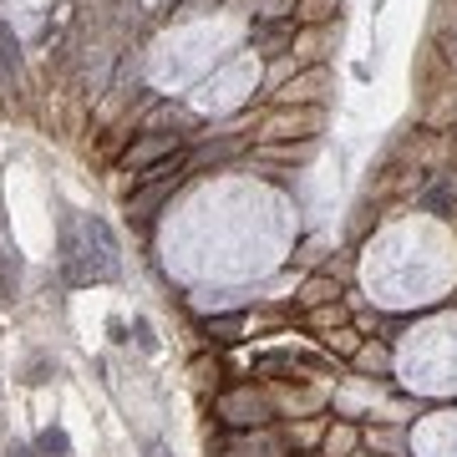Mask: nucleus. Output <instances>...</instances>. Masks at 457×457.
I'll return each mask as SVG.
<instances>
[{"instance_id":"9d476101","label":"nucleus","mask_w":457,"mask_h":457,"mask_svg":"<svg viewBox=\"0 0 457 457\" xmlns=\"http://www.w3.org/2000/svg\"><path fill=\"white\" fill-rule=\"evenodd\" d=\"M341 21V0H300L295 5V26H336Z\"/></svg>"},{"instance_id":"f03ea898","label":"nucleus","mask_w":457,"mask_h":457,"mask_svg":"<svg viewBox=\"0 0 457 457\" xmlns=\"http://www.w3.org/2000/svg\"><path fill=\"white\" fill-rule=\"evenodd\" d=\"M173 153H183V132H137L128 143V153H122V173H143V168L163 163V158H173Z\"/></svg>"},{"instance_id":"a211bd4d","label":"nucleus","mask_w":457,"mask_h":457,"mask_svg":"<svg viewBox=\"0 0 457 457\" xmlns=\"http://www.w3.org/2000/svg\"><path fill=\"white\" fill-rule=\"evenodd\" d=\"M295 457H320V453H295Z\"/></svg>"},{"instance_id":"1a4fd4ad","label":"nucleus","mask_w":457,"mask_h":457,"mask_svg":"<svg viewBox=\"0 0 457 457\" xmlns=\"http://www.w3.org/2000/svg\"><path fill=\"white\" fill-rule=\"evenodd\" d=\"M254 158L260 163H311L315 137H305V143H254Z\"/></svg>"},{"instance_id":"f257e3e1","label":"nucleus","mask_w":457,"mask_h":457,"mask_svg":"<svg viewBox=\"0 0 457 457\" xmlns=\"http://www.w3.org/2000/svg\"><path fill=\"white\" fill-rule=\"evenodd\" d=\"M320 128H326V107H270L260 117L254 143H305L320 137Z\"/></svg>"},{"instance_id":"39448f33","label":"nucleus","mask_w":457,"mask_h":457,"mask_svg":"<svg viewBox=\"0 0 457 457\" xmlns=\"http://www.w3.org/2000/svg\"><path fill=\"white\" fill-rule=\"evenodd\" d=\"M326 46H341V21H336V26H300L290 56L300 66H326V56H330Z\"/></svg>"},{"instance_id":"f3484780","label":"nucleus","mask_w":457,"mask_h":457,"mask_svg":"<svg viewBox=\"0 0 457 457\" xmlns=\"http://www.w3.org/2000/svg\"><path fill=\"white\" fill-rule=\"evenodd\" d=\"M5 457H36V453H31V447H11Z\"/></svg>"},{"instance_id":"2eb2a0df","label":"nucleus","mask_w":457,"mask_h":457,"mask_svg":"<svg viewBox=\"0 0 457 457\" xmlns=\"http://www.w3.org/2000/svg\"><path fill=\"white\" fill-rule=\"evenodd\" d=\"M351 366H356V371H381V366H386V345L366 341V345L356 351V361H351Z\"/></svg>"},{"instance_id":"ddd939ff","label":"nucleus","mask_w":457,"mask_h":457,"mask_svg":"<svg viewBox=\"0 0 457 457\" xmlns=\"http://www.w3.org/2000/svg\"><path fill=\"white\" fill-rule=\"evenodd\" d=\"M300 0H254V21H295Z\"/></svg>"},{"instance_id":"dca6fc26","label":"nucleus","mask_w":457,"mask_h":457,"mask_svg":"<svg viewBox=\"0 0 457 457\" xmlns=\"http://www.w3.org/2000/svg\"><path fill=\"white\" fill-rule=\"evenodd\" d=\"M147 457H173V453H168L163 442H153V447H147Z\"/></svg>"},{"instance_id":"4468645a","label":"nucleus","mask_w":457,"mask_h":457,"mask_svg":"<svg viewBox=\"0 0 457 457\" xmlns=\"http://www.w3.org/2000/svg\"><path fill=\"white\" fill-rule=\"evenodd\" d=\"M36 453H41V457H66V453H71V442H66L62 427H46V432L36 437Z\"/></svg>"},{"instance_id":"9b49d317","label":"nucleus","mask_w":457,"mask_h":457,"mask_svg":"<svg viewBox=\"0 0 457 457\" xmlns=\"http://www.w3.org/2000/svg\"><path fill=\"white\" fill-rule=\"evenodd\" d=\"M320 341H326V351H330V356H345V361H356V351L366 345V336H361L356 326H336V330H326Z\"/></svg>"},{"instance_id":"423d86ee","label":"nucleus","mask_w":457,"mask_h":457,"mask_svg":"<svg viewBox=\"0 0 457 457\" xmlns=\"http://www.w3.org/2000/svg\"><path fill=\"white\" fill-rule=\"evenodd\" d=\"M341 300V279L330 275V270H320V275H311L305 285H300V295H295V311H320V305H336Z\"/></svg>"},{"instance_id":"7ed1b4c3","label":"nucleus","mask_w":457,"mask_h":457,"mask_svg":"<svg viewBox=\"0 0 457 457\" xmlns=\"http://www.w3.org/2000/svg\"><path fill=\"white\" fill-rule=\"evenodd\" d=\"M330 92V66H305L285 87H275V107H326Z\"/></svg>"},{"instance_id":"20e7f679","label":"nucleus","mask_w":457,"mask_h":457,"mask_svg":"<svg viewBox=\"0 0 457 457\" xmlns=\"http://www.w3.org/2000/svg\"><path fill=\"white\" fill-rule=\"evenodd\" d=\"M219 411H224V422H228V427H239V432H249V427H270V422H275V402H270V396H260L254 386L219 396Z\"/></svg>"},{"instance_id":"f8f14e48","label":"nucleus","mask_w":457,"mask_h":457,"mask_svg":"<svg viewBox=\"0 0 457 457\" xmlns=\"http://www.w3.org/2000/svg\"><path fill=\"white\" fill-rule=\"evenodd\" d=\"M305 320H311L320 336H326V330H336V326H351V320H345V305H341V300H336V305H320V311H311Z\"/></svg>"},{"instance_id":"6e6552de","label":"nucleus","mask_w":457,"mask_h":457,"mask_svg":"<svg viewBox=\"0 0 457 457\" xmlns=\"http://www.w3.org/2000/svg\"><path fill=\"white\" fill-rule=\"evenodd\" d=\"M361 453V427L356 422H330L320 437V457H356Z\"/></svg>"},{"instance_id":"0eeeda50","label":"nucleus","mask_w":457,"mask_h":457,"mask_svg":"<svg viewBox=\"0 0 457 457\" xmlns=\"http://www.w3.org/2000/svg\"><path fill=\"white\" fill-rule=\"evenodd\" d=\"M295 36H300L295 21H260L254 26V51H264V56H290Z\"/></svg>"}]
</instances>
